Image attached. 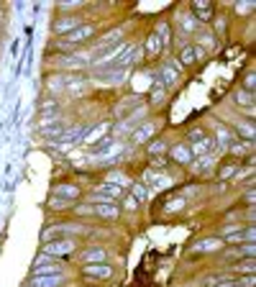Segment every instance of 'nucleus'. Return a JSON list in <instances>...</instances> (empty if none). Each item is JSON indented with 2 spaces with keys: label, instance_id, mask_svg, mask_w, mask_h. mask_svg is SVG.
Instances as JSON below:
<instances>
[{
  "label": "nucleus",
  "instance_id": "4be33fe9",
  "mask_svg": "<svg viewBox=\"0 0 256 287\" xmlns=\"http://www.w3.org/2000/svg\"><path fill=\"white\" fill-rule=\"evenodd\" d=\"M64 131H67V126L59 120V123H54V126H49V129H41V131H38V136H41V139H47V141H52V139H57V141H59V139L64 136Z\"/></svg>",
  "mask_w": 256,
  "mask_h": 287
},
{
  "label": "nucleus",
  "instance_id": "58836bf2",
  "mask_svg": "<svg viewBox=\"0 0 256 287\" xmlns=\"http://www.w3.org/2000/svg\"><path fill=\"white\" fill-rule=\"evenodd\" d=\"M156 33H159V41H161V49H166L169 44H172V36H169V26L166 23H161Z\"/></svg>",
  "mask_w": 256,
  "mask_h": 287
},
{
  "label": "nucleus",
  "instance_id": "a211bd4d",
  "mask_svg": "<svg viewBox=\"0 0 256 287\" xmlns=\"http://www.w3.org/2000/svg\"><path fill=\"white\" fill-rule=\"evenodd\" d=\"M64 274H52V277H31V287H62Z\"/></svg>",
  "mask_w": 256,
  "mask_h": 287
},
{
  "label": "nucleus",
  "instance_id": "c756f323",
  "mask_svg": "<svg viewBox=\"0 0 256 287\" xmlns=\"http://www.w3.org/2000/svg\"><path fill=\"white\" fill-rule=\"evenodd\" d=\"M195 64V47H182L180 49V64L177 67H190Z\"/></svg>",
  "mask_w": 256,
  "mask_h": 287
},
{
  "label": "nucleus",
  "instance_id": "5fc2aeb1",
  "mask_svg": "<svg viewBox=\"0 0 256 287\" xmlns=\"http://www.w3.org/2000/svg\"><path fill=\"white\" fill-rule=\"evenodd\" d=\"M253 236H256V231H253V226H248V228H243V241H246V243H253Z\"/></svg>",
  "mask_w": 256,
  "mask_h": 287
},
{
  "label": "nucleus",
  "instance_id": "052dcab7",
  "mask_svg": "<svg viewBox=\"0 0 256 287\" xmlns=\"http://www.w3.org/2000/svg\"><path fill=\"white\" fill-rule=\"evenodd\" d=\"M84 287H100V284H98V282H95V284H84Z\"/></svg>",
  "mask_w": 256,
  "mask_h": 287
},
{
  "label": "nucleus",
  "instance_id": "4c0bfd02",
  "mask_svg": "<svg viewBox=\"0 0 256 287\" xmlns=\"http://www.w3.org/2000/svg\"><path fill=\"white\" fill-rule=\"evenodd\" d=\"M233 100H236L238 105H246V108H251V105H253V93H246V90H236Z\"/></svg>",
  "mask_w": 256,
  "mask_h": 287
},
{
  "label": "nucleus",
  "instance_id": "f704fd0d",
  "mask_svg": "<svg viewBox=\"0 0 256 287\" xmlns=\"http://www.w3.org/2000/svg\"><path fill=\"white\" fill-rule=\"evenodd\" d=\"M236 269H238V274H253V272H256V264H253V257H246V259H238V264H236Z\"/></svg>",
  "mask_w": 256,
  "mask_h": 287
},
{
  "label": "nucleus",
  "instance_id": "a19ab883",
  "mask_svg": "<svg viewBox=\"0 0 256 287\" xmlns=\"http://www.w3.org/2000/svg\"><path fill=\"white\" fill-rule=\"evenodd\" d=\"M197 28H200V23H197V21H195V18L187 13V16L182 18V31H185V33H195Z\"/></svg>",
  "mask_w": 256,
  "mask_h": 287
},
{
  "label": "nucleus",
  "instance_id": "412c9836",
  "mask_svg": "<svg viewBox=\"0 0 256 287\" xmlns=\"http://www.w3.org/2000/svg\"><path fill=\"white\" fill-rule=\"evenodd\" d=\"M95 192H100V195H105V197H110V200H118V197L125 195V190H123L120 185H113V182H103V185H98Z\"/></svg>",
  "mask_w": 256,
  "mask_h": 287
},
{
  "label": "nucleus",
  "instance_id": "8fccbe9b",
  "mask_svg": "<svg viewBox=\"0 0 256 287\" xmlns=\"http://www.w3.org/2000/svg\"><path fill=\"white\" fill-rule=\"evenodd\" d=\"M105 182H113V185H128V180H125V177H123L120 172H110Z\"/></svg>",
  "mask_w": 256,
  "mask_h": 287
},
{
  "label": "nucleus",
  "instance_id": "e433bc0d",
  "mask_svg": "<svg viewBox=\"0 0 256 287\" xmlns=\"http://www.w3.org/2000/svg\"><path fill=\"white\" fill-rule=\"evenodd\" d=\"M38 110L41 113H59V103L54 98H44V100L38 103Z\"/></svg>",
  "mask_w": 256,
  "mask_h": 287
},
{
  "label": "nucleus",
  "instance_id": "473e14b6",
  "mask_svg": "<svg viewBox=\"0 0 256 287\" xmlns=\"http://www.w3.org/2000/svg\"><path fill=\"white\" fill-rule=\"evenodd\" d=\"M195 161V172L197 175H207L210 167H212V156H200V159H192Z\"/></svg>",
  "mask_w": 256,
  "mask_h": 287
},
{
  "label": "nucleus",
  "instance_id": "0eeeda50",
  "mask_svg": "<svg viewBox=\"0 0 256 287\" xmlns=\"http://www.w3.org/2000/svg\"><path fill=\"white\" fill-rule=\"evenodd\" d=\"M190 16L197 23H207L212 18V3H207V0H192L190 3Z\"/></svg>",
  "mask_w": 256,
  "mask_h": 287
},
{
  "label": "nucleus",
  "instance_id": "603ef678",
  "mask_svg": "<svg viewBox=\"0 0 256 287\" xmlns=\"http://www.w3.org/2000/svg\"><path fill=\"white\" fill-rule=\"evenodd\" d=\"M241 254H243V259H246V257H253V254H256V246H253V243H243V246H241Z\"/></svg>",
  "mask_w": 256,
  "mask_h": 287
},
{
  "label": "nucleus",
  "instance_id": "72a5a7b5",
  "mask_svg": "<svg viewBox=\"0 0 256 287\" xmlns=\"http://www.w3.org/2000/svg\"><path fill=\"white\" fill-rule=\"evenodd\" d=\"M149 156H164L166 154V144L161 141V139H154V141H149Z\"/></svg>",
  "mask_w": 256,
  "mask_h": 287
},
{
  "label": "nucleus",
  "instance_id": "4468645a",
  "mask_svg": "<svg viewBox=\"0 0 256 287\" xmlns=\"http://www.w3.org/2000/svg\"><path fill=\"white\" fill-rule=\"evenodd\" d=\"M82 195V190L77 187V185H72V182H64V185H57L54 187V197H62V200H77Z\"/></svg>",
  "mask_w": 256,
  "mask_h": 287
},
{
  "label": "nucleus",
  "instance_id": "bf43d9fd",
  "mask_svg": "<svg viewBox=\"0 0 256 287\" xmlns=\"http://www.w3.org/2000/svg\"><path fill=\"white\" fill-rule=\"evenodd\" d=\"M216 287H238V284H236V279H226V282H221V284H216Z\"/></svg>",
  "mask_w": 256,
  "mask_h": 287
},
{
  "label": "nucleus",
  "instance_id": "20e7f679",
  "mask_svg": "<svg viewBox=\"0 0 256 287\" xmlns=\"http://www.w3.org/2000/svg\"><path fill=\"white\" fill-rule=\"evenodd\" d=\"M82 277L90 279V282H103V279H110L113 277V267L108 262H100V264H82Z\"/></svg>",
  "mask_w": 256,
  "mask_h": 287
},
{
  "label": "nucleus",
  "instance_id": "dca6fc26",
  "mask_svg": "<svg viewBox=\"0 0 256 287\" xmlns=\"http://www.w3.org/2000/svg\"><path fill=\"white\" fill-rule=\"evenodd\" d=\"M120 38H123V31H120V28H110L105 36H100V38H98V52H103V49H108V47L118 44Z\"/></svg>",
  "mask_w": 256,
  "mask_h": 287
},
{
  "label": "nucleus",
  "instance_id": "37998d69",
  "mask_svg": "<svg viewBox=\"0 0 256 287\" xmlns=\"http://www.w3.org/2000/svg\"><path fill=\"white\" fill-rule=\"evenodd\" d=\"M49 208H52V211H67V208H69V200L52 197V200H49Z\"/></svg>",
  "mask_w": 256,
  "mask_h": 287
},
{
  "label": "nucleus",
  "instance_id": "c9c22d12",
  "mask_svg": "<svg viewBox=\"0 0 256 287\" xmlns=\"http://www.w3.org/2000/svg\"><path fill=\"white\" fill-rule=\"evenodd\" d=\"M197 47H200V49H202L205 54H207V52H212V49L218 47V44H216V36H212V33H202V36H200V44H197Z\"/></svg>",
  "mask_w": 256,
  "mask_h": 287
},
{
  "label": "nucleus",
  "instance_id": "cd10ccee",
  "mask_svg": "<svg viewBox=\"0 0 256 287\" xmlns=\"http://www.w3.org/2000/svg\"><path fill=\"white\" fill-rule=\"evenodd\" d=\"M233 131H236V136H238L241 141H253V136H256L253 123H238V126H236Z\"/></svg>",
  "mask_w": 256,
  "mask_h": 287
},
{
  "label": "nucleus",
  "instance_id": "49530a36",
  "mask_svg": "<svg viewBox=\"0 0 256 287\" xmlns=\"http://www.w3.org/2000/svg\"><path fill=\"white\" fill-rule=\"evenodd\" d=\"M74 213H77V216H95V205L82 202V205H77V208H74Z\"/></svg>",
  "mask_w": 256,
  "mask_h": 287
},
{
  "label": "nucleus",
  "instance_id": "f3484780",
  "mask_svg": "<svg viewBox=\"0 0 256 287\" xmlns=\"http://www.w3.org/2000/svg\"><path fill=\"white\" fill-rule=\"evenodd\" d=\"M238 170H241V161H238V159H231V161L221 164V170H218V180H221V182H226V180H233Z\"/></svg>",
  "mask_w": 256,
  "mask_h": 287
},
{
  "label": "nucleus",
  "instance_id": "f03ea898",
  "mask_svg": "<svg viewBox=\"0 0 256 287\" xmlns=\"http://www.w3.org/2000/svg\"><path fill=\"white\" fill-rule=\"evenodd\" d=\"M125 41H118V44H113V47H108V49H103V52H98L95 54V59L90 62L95 69H110L115 62H118V57L125 52Z\"/></svg>",
  "mask_w": 256,
  "mask_h": 287
},
{
  "label": "nucleus",
  "instance_id": "6e6552de",
  "mask_svg": "<svg viewBox=\"0 0 256 287\" xmlns=\"http://www.w3.org/2000/svg\"><path fill=\"white\" fill-rule=\"evenodd\" d=\"M226 249V241L221 236H210V238H200L195 243V252L200 254H212V252H223Z\"/></svg>",
  "mask_w": 256,
  "mask_h": 287
},
{
  "label": "nucleus",
  "instance_id": "a878e982",
  "mask_svg": "<svg viewBox=\"0 0 256 287\" xmlns=\"http://www.w3.org/2000/svg\"><path fill=\"white\" fill-rule=\"evenodd\" d=\"M164 95H166L164 82H161V79H156L154 85H151V90H149V103H151V105H154V103H161V100H164Z\"/></svg>",
  "mask_w": 256,
  "mask_h": 287
},
{
  "label": "nucleus",
  "instance_id": "2eb2a0df",
  "mask_svg": "<svg viewBox=\"0 0 256 287\" xmlns=\"http://www.w3.org/2000/svg\"><path fill=\"white\" fill-rule=\"evenodd\" d=\"M159 79L164 82V88H166V85H175V82L180 79V67H177L175 62L161 64V77H159Z\"/></svg>",
  "mask_w": 256,
  "mask_h": 287
},
{
  "label": "nucleus",
  "instance_id": "864d4df0",
  "mask_svg": "<svg viewBox=\"0 0 256 287\" xmlns=\"http://www.w3.org/2000/svg\"><path fill=\"white\" fill-rule=\"evenodd\" d=\"M205 136H207V134H205V129H192V131H190L192 144H195V141H200V139H205Z\"/></svg>",
  "mask_w": 256,
  "mask_h": 287
},
{
  "label": "nucleus",
  "instance_id": "a18cd8bd",
  "mask_svg": "<svg viewBox=\"0 0 256 287\" xmlns=\"http://www.w3.org/2000/svg\"><path fill=\"white\" fill-rule=\"evenodd\" d=\"M243 231V226H238V223H231V226H226L223 231H221V238H228V236H236V233H241Z\"/></svg>",
  "mask_w": 256,
  "mask_h": 287
},
{
  "label": "nucleus",
  "instance_id": "ddd939ff",
  "mask_svg": "<svg viewBox=\"0 0 256 287\" xmlns=\"http://www.w3.org/2000/svg\"><path fill=\"white\" fill-rule=\"evenodd\" d=\"M105 259H108V252L103 246H90V249L82 252V264H100Z\"/></svg>",
  "mask_w": 256,
  "mask_h": 287
},
{
  "label": "nucleus",
  "instance_id": "4d7b16f0",
  "mask_svg": "<svg viewBox=\"0 0 256 287\" xmlns=\"http://www.w3.org/2000/svg\"><path fill=\"white\" fill-rule=\"evenodd\" d=\"M253 200H256V192H253V187H248V190H246V202H248V208H253Z\"/></svg>",
  "mask_w": 256,
  "mask_h": 287
},
{
  "label": "nucleus",
  "instance_id": "c03bdc74",
  "mask_svg": "<svg viewBox=\"0 0 256 287\" xmlns=\"http://www.w3.org/2000/svg\"><path fill=\"white\" fill-rule=\"evenodd\" d=\"M123 211H139V200L134 195H123Z\"/></svg>",
  "mask_w": 256,
  "mask_h": 287
},
{
  "label": "nucleus",
  "instance_id": "5701e85b",
  "mask_svg": "<svg viewBox=\"0 0 256 287\" xmlns=\"http://www.w3.org/2000/svg\"><path fill=\"white\" fill-rule=\"evenodd\" d=\"M52 274H62V267L59 264H33L31 277H52Z\"/></svg>",
  "mask_w": 256,
  "mask_h": 287
},
{
  "label": "nucleus",
  "instance_id": "7ed1b4c3",
  "mask_svg": "<svg viewBox=\"0 0 256 287\" xmlns=\"http://www.w3.org/2000/svg\"><path fill=\"white\" fill-rule=\"evenodd\" d=\"M77 249V241L74 238H54V241H47L44 243V254L47 257H57V259H62V257H69L72 252Z\"/></svg>",
  "mask_w": 256,
  "mask_h": 287
},
{
  "label": "nucleus",
  "instance_id": "f8f14e48",
  "mask_svg": "<svg viewBox=\"0 0 256 287\" xmlns=\"http://www.w3.org/2000/svg\"><path fill=\"white\" fill-rule=\"evenodd\" d=\"M166 151H169V156H172L177 164H192V151H190L187 144H175V146H169Z\"/></svg>",
  "mask_w": 256,
  "mask_h": 287
},
{
  "label": "nucleus",
  "instance_id": "f257e3e1",
  "mask_svg": "<svg viewBox=\"0 0 256 287\" xmlns=\"http://www.w3.org/2000/svg\"><path fill=\"white\" fill-rule=\"evenodd\" d=\"M95 26L93 23H82L79 28H74V31H69L67 36H62V41H59V49H64V52H69V49H74V47H79V44H84V41H90L93 36H95Z\"/></svg>",
  "mask_w": 256,
  "mask_h": 287
},
{
  "label": "nucleus",
  "instance_id": "09e8293b",
  "mask_svg": "<svg viewBox=\"0 0 256 287\" xmlns=\"http://www.w3.org/2000/svg\"><path fill=\"white\" fill-rule=\"evenodd\" d=\"M226 279H231V277H226V274H216V277H207L202 284H205V287H216V284H221V282H226Z\"/></svg>",
  "mask_w": 256,
  "mask_h": 287
},
{
  "label": "nucleus",
  "instance_id": "79ce46f5",
  "mask_svg": "<svg viewBox=\"0 0 256 287\" xmlns=\"http://www.w3.org/2000/svg\"><path fill=\"white\" fill-rule=\"evenodd\" d=\"M128 195H134V197L139 200V205H141V202L146 200L149 192H146V185H131V192H128Z\"/></svg>",
  "mask_w": 256,
  "mask_h": 287
},
{
  "label": "nucleus",
  "instance_id": "13d9d810",
  "mask_svg": "<svg viewBox=\"0 0 256 287\" xmlns=\"http://www.w3.org/2000/svg\"><path fill=\"white\" fill-rule=\"evenodd\" d=\"M164 164H166V161H164L161 156H154V170H159V172H161V170H164Z\"/></svg>",
  "mask_w": 256,
  "mask_h": 287
},
{
  "label": "nucleus",
  "instance_id": "b1692460",
  "mask_svg": "<svg viewBox=\"0 0 256 287\" xmlns=\"http://www.w3.org/2000/svg\"><path fill=\"white\" fill-rule=\"evenodd\" d=\"M90 62H93L90 54H72V57L64 59V67H67V69H82L84 64H90Z\"/></svg>",
  "mask_w": 256,
  "mask_h": 287
},
{
  "label": "nucleus",
  "instance_id": "ea45409f",
  "mask_svg": "<svg viewBox=\"0 0 256 287\" xmlns=\"http://www.w3.org/2000/svg\"><path fill=\"white\" fill-rule=\"evenodd\" d=\"M253 88H256V74H253V69H248V72L243 74V88H241V90L253 93Z\"/></svg>",
  "mask_w": 256,
  "mask_h": 287
},
{
  "label": "nucleus",
  "instance_id": "bb28decb",
  "mask_svg": "<svg viewBox=\"0 0 256 287\" xmlns=\"http://www.w3.org/2000/svg\"><path fill=\"white\" fill-rule=\"evenodd\" d=\"M47 85H49L52 93H62V90H67V77L64 74H49L47 77Z\"/></svg>",
  "mask_w": 256,
  "mask_h": 287
},
{
  "label": "nucleus",
  "instance_id": "6ab92c4d",
  "mask_svg": "<svg viewBox=\"0 0 256 287\" xmlns=\"http://www.w3.org/2000/svg\"><path fill=\"white\" fill-rule=\"evenodd\" d=\"M95 216L105 218V221H113V218L120 216V208H115L113 202H100V205H95Z\"/></svg>",
  "mask_w": 256,
  "mask_h": 287
},
{
  "label": "nucleus",
  "instance_id": "9b49d317",
  "mask_svg": "<svg viewBox=\"0 0 256 287\" xmlns=\"http://www.w3.org/2000/svg\"><path fill=\"white\" fill-rule=\"evenodd\" d=\"M108 131H110V123H100V126H95V129H88V134L82 136V144L84 146H95L100 139L108 136Z\"/></svg>",
  "mask_w": 256,
  "mask_h": 287
},
{
  "label": "nucleus",
  "instance_id": "39448f33",
  "mask_svg": "<svg viewBox=\"0 0 256 287\" xmlns=\"http://www.w3.org/2000/svg\"><path fill=\"white\" fill-rule=\"evenodd\" d=\"M120 144L115 141V139H110V136H105V139H100L95 146H93V156L95 159H103V156H108V159H115L118 154H120Z\"/></svg>",
  "mask_w": 256,
  "mask_h": 287
},
{
  "label": "nucleus",
  "instance_id": "423d86ee",
  "mask_svg": "<svg viewBox=\"0 0 256 287\" xmlns=\"http://www.w3.org/2000/svg\"><path fill=\"white\" fill-rule=\"evenodd\" d=\"M82 23H84V21H82V18H79L77 13H74V16H69V13H67V16H62V18H57V21H54V26H52V31H54L57 36H67L69 31H74V28H79Z\"/></svg>",
  "mask_w": 256,
  "mask_h": 287
},
{
  "label": "nucleus",
  "instance_id": "de8ad7c7",
  "mask_svg": "<svg viewBox=\"0 0 256 287\" xmlns=\"http://www.w3.org/2000/svg\"><path fill=\"white\" fill-rule=\"evenodd\" d=\"M238 16H246V13H251L253 11V3H251V0H246V3H236V8H233Z\"/></svg>",
  "mask_w": 256,
  "mask_h": 287
},
{
  "label": "nucleus",
  "instance_id": "393cba45",
  "mask_svg": "<svg viewBox=\"0 0 256 287\" xmlns=\"http://www.w3.org/2000/svg\"><path fill=\"white\" fill-rule=\"evenodd\" d=\"M144 52H146L149 57H156V54L161 52V41H159V33H156V31H151V33H149V38H146V47H144Z\"/></svg>",
  "mask_w": 256,
  "mask_h": 287
},
{
  "label": "nucleus",
  "instance_id": "c85d7f7f",
  "mask_svg": "<svg viewBox=\"0 0 256 287\" xmlns=\"http://www.w3.org/2000/svg\"><path fill=\"white\" fill-rule=\"evenodd\" d=\"M146 182H149V185H156V187H159V185L166 187V185H169V177H166L164 172H159V170H149V172H146Z\"/></svg>",
  "mask_w": 256,
  "mask_h": 287
},
{
  "label": "nucleus",
  "instance_id": "2f4dec72",
  "mask_svg": "<svg viewBox=\"0 0 256 287\" xmlns=\"http://www.w3.org/2000/svg\"><path fill=\"white\" fill-rule=\"evenodd\" d=\"M54 123H59V113H41L38 115V131L54 126Z\"/></svg>",
  "mask_w": 256,
  "mask_h": 287
},
{
  "label": "nucleus",
  "instance_id": "aec40b11",
  "mask_svg": "<svg viewBox=\"0 0 256 287\" xmlns=\"http://www.w3.org/2000/svg\"><path fill=\"white\" fill-rule=\"evenodd\" d=\"M251 146H253V141H231L228 144V154L233 156V159H241V156H246L248 151H251Z\"/></svg>",
  "mask_w": 256,
  "mask_h": 287
},
{
  "label": "nucleus",
  "instance_id": "3c124183",
  "mask_svg": "<svg viewBox=\"0 0 256 287\" xmlns=\"http://www.w3.org/2000/svg\"><path fill=\"white\" fill-rule=\"evenodd\" d=\"M59 8H62V11H69V8H82V3H79V0H64V3H59Z\"/></svg>",
  "mask_w": 256,
  "mask_h": 287
},
{
  "label": "nucleus",
  "instance_id": "1a4fd4ad",
  "mask_svg": "<svg viewBox=\"0 0 256 287\" xmlns=\"http://www.w3.org/2000/svg\"><path fill=\"white\" fill-rule=\"evenodd\" d=\"M216 139L212 136H205V139H200V141H195L192 146H190V151H192V159H200V156H212V151H216Z\"/></svg>",
  "mask_w": 256,
  "mask_h": 287
},
{
  "label": "nucleus",
  "instance_id": "680f3d73",
  "mask_svg": "<svg viewBox=\"0 0 256 287\" xmlns=\"http://www.w3.org/2000/svg\"><path fill=\"white\" fill-rule=\"evenodd\" d=\"M0 13H3V8H0Z\"/></svg>",
  "mask_w": 256,
  "mask_h": 287
},
{
  "label": "nucleus",
  "instance_id": "9d476101",
  "mask_svg": "<svg viewBox=\"0 0 256 287\" xmlns=\"http://www.w3.org/2000/svg\"><path fill=\"white\" fill-rule=\"evenodd\" d=\"M154 134H156V123L154 120H146V123H141L139 129L131 131V141L134 144H146V141H151Z\"/></svg>",
  "mask_w": 256,
  "mask_h": 287
},
{
  "label": "nucleus",
  "instance_id": "7c9ffc66",
  "mask_svg": "<svg viewBox=\"0 0 256 287\" xmlns=\"http://www.w3.org/2000/svg\"><path fill=\"white\" fill-rule=\"evenodd\" d=\"M231 141H236L233 131H231L228 126H218V136H216V144H221V146H228Z\"/></svg>",
  "mask_w": 256,
  "mask_h": 287
},
{
  "label": "nucleus",
  "instance_id": "6e6d98bb",
  "mask_svg": "<svg viewBox=\"0 0 256 287\" xmlns=\"http://www.w3.org/2000/svg\"><path fill=\"white\" fill-rule=\"evenodd\" d=\"M182 205H185V200H182V197H180V200H172V202L166 205V211H180Z\"/></svg>",
  "mask_w": 256,
  "mask_h": 287
}]
</instances>
